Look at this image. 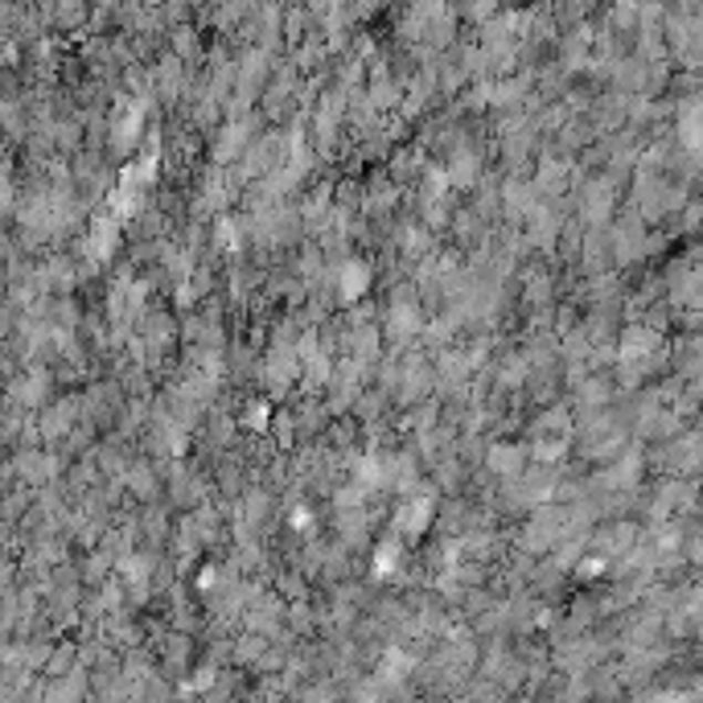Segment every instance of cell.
Here are the masks:
<instances>
[{
  "label": "cell",
  "mask_w": 703,
  "mask_h": 703,
  "mask_svg": "<svg viewBox=\"0 0 703 703\" xmlns=\"http://www.w3.org/2000/svg\"><path fill=\"white\" fill-rule=\"evenodd\" d=\"M432 523V503L428 498H416V503H403L400 518H395V527H400L403 535H420L424 527Z\"/></svg>",
  "instance_id": "obj_1"
},
{
  "label": "cell",
  "mask_w": 703,
  "mask_h": 703,
  "mask_svg": "<svg viewBox=\"0 0 703 703\" xmlns=\"http://www.w3.org/2000/svg\"><path fill=\"white\" fill-rule=\"evenodd\" d=\"M489 465H494V469H498V474H506V477H518L523 474V448H494V453H489Z\"/></svg>",
  "instance_id": "obj_2"
},
{
  "label": "cell",
  "mask_w": 703,
  "mask_h": 703,
  "mask_svg": "<svg viewBox=\"0 0 703 703\" xmlns=\"http://www.w3.org/2000/svg\"><path fill=\"white\" fill-rule=\"evenodd\" d=\"M366 285H371V276H366V268L362 263H345L342 268V297H359V292H366Z\"/></svg>",
  "instance_id": "obj_3"
},
{
  "label": "cell",
  "mask_w": 703,
  "mask_h": 703,
  "mask_svg": "<svg viewBox=\"0 0 703 703\" xmlns=\"http://www.w3.org/2000/svg\"><path fill=\"white\" fill-rule=\"evenodd\" d=\"M395 564H400V544H387V547H379L374 551V576H395Z\"/></svg>",
  "instance_id": "obj_4"
},
{
  "label": "cell",
  "mask_w": 703,
  "mask_h": 703,
  "mask_svg": "<svg viewBox=\"0 0 703 703\" xmlns=\"http://www.w3.org/2000/svg\"><path fill=\"white\" fill-rule=\"evenodd\" d=\"M268 424V403H251V412H247V428H263Z\"/></svg>",
  "instance_id": "obj_5"
}]
</instances>
